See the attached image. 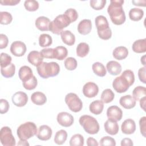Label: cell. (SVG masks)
<instances>
[{
    "label": "cell",
    "instance_id": "8",
    "mask_svg": "<svg viewBox=\"0 0 146 146\" xmlns=\"http://www.w3.org/2000/svg\"><path fill=\"white\" fill-rule=\"evenodd\" d=\"M0 140L1 144L4 146H14L16 144L11 129L9 127H3L1 129Z\"/></svg>",
    "mask_w": 146,
    "mask_h": 146
},
{
    "label": "cell",
    "instance_id": "12",
    "mask_svg": "<svg viewBox=\"0 0 146 146\" xmlns=\"http://www.w3.org/2000/svg\"><path fill=\"white\" fill-rule=\"evenodd\" d=\"M26 46L21 41H15L10 46V51L15 56H22L26 52Z\"/></svg>",
    "mask_w": 146,
    "mask_h": 146
},
{
    "label": "cell",
    "instance_id": "56",
    "mask_svg": "<svg viewBox=\"0 0 146 146\" xmlns=\"http://www.w3.org/2000/svg\"><path fill=\"white\" fill-rule=\"evenodd\" d=\"M132 3L135 6H145V1H132Z\"/></svg>",
    "mask_w": 146,
    "mask_h": 146
},
{
    "label": "cell",
    "instance_id": "34",
    "mask_svg": "<svg viewBox=\"0 0 146 146\" xmlns=\"http://www.w3.org/2000/svg\"><path fill=\"white\" fill-rule=\"evenodd\" d=\"M15 72V66L13 63H11L10 65L6 67L1 68V72L3 76L6 78H11L14 76Z\"/></svg>",
    "mask_w": 146,
    "mask_h": 146
},
{
    "label": "cell",
    "instance_id": "3",
    "mask_svg": "<svg viewBox=\"0 0 146 146\" xmlns=\"http://www.w3.org/2000/svg\"><path fill=\"white\" fill-rule=\"evenodd\" d=\"M98 34L100 38L108 40L112 36V31L107 18L103 15H99L95 19Z\"/></svg>",
    "mask_w": 146,
    "mask_h": 146
},
{
    "label": "cell",
    "instance_id": "59",
    "mask_svg": "<svg viewBox=\"0 0 146 146\" xmlns=\"http://www.w3.org/2000/svg\"><path fill=\"white\" fill-rule=\"evenodd\" d=\"M141 62L144 66H145V55H143L141 58Z\"/></svg>",
    "mask_w": 146,
    "mask_h": 146
},
{
    "label": "cell",
    "instance_id": "7",
    "mask_svg": "<svg viewBox=\"0 0 146 146\" xmlns=\"http://www.w3.org/2000/svg\"><path fill=\"white\" fill-rule=\"evenodd\" d=\"M65 102L69 109L74 112H78L81 111L83 107V103L78 96L75 93H68L64 99Z\"/></svg>",
    "mask_w": 146,
    "mask_h": 146
},
{
    "label": "cell",
    "instance_id": "25",
    "mask_svg": "<svg viewBox=\"0 0 146 146\" xmlns=\"http://www.w3.org/2000/svg\"><path fill=\"white\" fill-rule=\"evenodd\" d=\"M31 100L34 104L38 106H42L46 102L47 98L44 94L38 91L34 92L31 95Z\"/></svg>",
    "mask_w": 146,
    "mask_h": 146
},
{
    "label": "cell",
    "instance_id": "37",
    "mask_svg": "<svg viewBox=\"0 0 146 146\" xmlns=\"http://www.w3.org/2000/svg\"><path fill=\"white\" fill-rule=\"evenodd\" d=\"M52 38L48 34H42L39 37V44L40 47H48L52 44Z\"/></svg>",
    "mask_w": 146,
    "mask_h": 146
},
{
    "label": "cell",
    "instance_id": "55",
    "mask_svg": "<svg viewBox=\"0 0 146 146\" xmlns=\"http://www.w3.org/2000/svg\"><path fill=\"white\" fill-rule=\"evenodd\" d=\"M87 145L88 146H92V145L98 146L99 144L96 139H95L93 137H90L87 139Z\"/></svg>",
    "mask_w": 146,
    "mask_h": 146
},
{
    "label": "cell",
    "instance_id": "17",
    "mask_svg": "<svg viewBox=\"0 0 146 146\" xmlns=\"http://www.w3.org/2000/svg\"><path fill=\"white\" fill-rule=\"evenodd\" d=\"M43 58L40 52L37 51H32L27 55V60L29 63L37 67L43 62Z\"/></svg>",
    "mask_w": 146,
    "mask_h": 146
},
{
    "label": "cell",
    "instance_id": "43",
    "mask_svg": "<svg viewBox=\"0 0 146 146\" xmlns=\"http://www.w3.org/2000/svg\"><path fill=\"white\" fill-rule=\"evenodd\" d=\"M1 57V68H3L8 66L11 63L12 58L11 56L6 53L2 52L0 55Z\"/></svg>",
    "mask_w": 146,
    "mask_h": 146
},
{
    "label": "cell",
    "instance_id": "32",
    "mask_svg": "<svg viewBox=\"0 0 146 146\" xmlns=\"http://www.w3.org/2000/svg\"><path fill=\"white\" fill-rule=\"evenodd\" d=\"M90 47L88 44L85 42L80 43L76 47V54L77 56L84 58L89 52Z\"/></svg>",
    "mask_w": 146,
    "mask_h": 146
},
{
    "label": "cell",
    "instance_id": "15",
    "mask_svg": "<svg viewBox=\"0 0 146 146\" xmlns=\"http://www.w3.org/2000/svg\"><path fill=\"white\" fill-rule=\"evenodd\" d=\"M52 129L47 125H42L39 127L36 133L37 137L42 141L48 140L52 136Z\"/></svg>",
    "mask_w": 146,
    "mask_h": 146
},
{
    "label": "cell",
    "instance_id": "13",
    "mask_svg": "<svg viewBox=\"0 0 146 146\" xmlns=\"http://www.w3.org/2000/svg\"><path fill=\"white\" fill-rule=\"evenodd\" d=\"M107 116L108 119L117 121H120L123 116L121 110L116 106H112L108 108Z\"/></svg>",
    "mask_w": 146,
    "mask_h": 146
},
{
    "label": "cell",
    "instance_id": "40",
    "mask_svg": "<svg viewBox=\"0 0 146 146\" xmlns=\"http://www.w3.org/2000/svg\"><path fill=\"white\" fill-rule=\"evenodd\" d=\"M22 84H23V87L27 90H34L35 88V87H36V86L38 84L37 79H36V77L33 75V76L29 80H28L25 82H22Z\"/></svg>",
    "mask_w": 146,
    "mask_h": 146
},
{
    "label": "cell",
    "instance_id": "18",
    "mask_svg": "<svg viewBox=\"0 0 146 146\" xmlns=\"http://www.w3.org/2000/svg\"><path fill=\"white\" fill-rule=\"evenodd\" d=\"M136 100L130 95L123 96L119 100L120 104L125 109H131L133 108L136 106Z\"/></svg>",
    "mask_w": 146,
    "mask_h": 146
},
{
    "label": "cell",
    "instance_id": "54",
    "mask_svg": "<svg viewBox=\"0 0 146 146\" xmlns=\"http://www.w3.org/2000/svg\"><path fill=\"white\" fill-rule=\"evenodd\" d=\"M120 144L121 146H132L133 145V143L131 139L124 138L121 140Z\"/></svg>",
    "mask_w": 146,
    "mask_h": 146
},
{
    "label": "cell",
    "instance_id": "31",
    "mask_svg": "<svg viewBox=\"0 0 146 146\" xmlns=\"http://www.w3.org/2000/svg\"><path fill=\"white\" fill-rule=\"evenodd\" d=\"M93 72L100 77H103L106 75L107 71L105 66L100 62H95L92 66Z\"/></svg>",
    "mask_w": 146,
    "mask_h": 146
},
{
    "label": "cell",
    "instance_id": "39",
    "mask_svg": "<svg viewBox=\"0 0 146 146\" xmlns=\"http://www.w3.org/2000/svg\"><path fill=\"white\" fill-rule=\"evenodd\" d=\"M24 6L29 11H35L39 8V3L35 0H26L25 1Z\"/></svg>",
    "mask_w": 146,
    "mask_h": 146
},
{
    "label": "cell",
    "instance_id": "11",
    "mask_svg": "<svg viewBox=\"0 0 146 146\" xmlns=\"http://www.w3.org/2000/svg\"><path fill=\"white\" fill-rule=\"evenodd\" d=\"M82 91L83 95L86 97L91 98L98 95L99 92V87L95 83L89 82L84 85Z\"/></svg>",
    "mask_w": 146,
    "mask_h": 146
},
{
    "label": "cell",
    "instance_id": "22",
    "mask_svg": "<svg viewBox=\"0 0 146 146\" xmlns=\"http://www.w3.org/2000/svg\"><path fill=\"white\" fill-rule=\"evenodd\" d=\"M106 68L112 75H117L121 73L122 68L119 63L116 61L111 60L107 63Z\"/></svg>",
    "mask_w": 146,
    "mask_h": 146
},
{
    "label": "cell",
    "instance_id": "45",
    "mask_svg": "<svg viewBox=\"0 0 146 146\" xmlns=\"http://www.w3.org/2000/svg\"><path fill=\"white\" fill-rule=\"evenodd\" d=\"M99 144L101 146H115L116 141L113 138L107 136L103 137L100 140Z\"/></svg>",
    "mask_w": 146,
    "mask_h": 146
},
{
    "label": "cell",
    "instance_id": "19",
    "mask_svg": "<svg viewBox=\"0 0 146 146\" xmlns=\"http://www.w3.org/2000/svg\"><path fill=\"white\" fill-rule=\"evenodd\" d=\"M92 23L90 19H83L81 21L78 25V31L82 35L88 34L91 31Z\"/></svg>",
    "mask_w": 146,
    "mask_h": 146
},
{
    "label": "cell",
    "instance_id": "49",
    "mask_svg": "<svg viewBox=\"0 0 146 146\" xmlns=\"http://www.w3.org/2000/svg\"><path fill=\"white\" fill-rule=\"evenodd\" d=\"M9 109V104L6 99L0 100V113L1 114L6 113Z\"/></svg>",
    "mask_w": 146,
    "mask_h": 146
},
{
    "label": "cell",
    "instance_id": "50",
    "mask_svg": "<svg viewBox=\"0 0 146 146\" xmlns=\"http://www.w3.org/2000/svg\"><path fill=\"white\" fill-rule=\"evenodd\" d=\"M139 125H140V129L141 135L145 137L146 133V117L143 116L140 118L139 120Z\"/></svg>",
    "mask_w": 146,
    "mask_h": 146
},
{
    "label": "cell",
    "instance_id": "51",
    "mask_svg": "<svg viewBox=\"0 0 146 146\" xmlns=\"http://www.w3.org/2000/svg\"><path fill=\"white\" fill-rule=\"evenodd\" d=\"M8 42H9V40H8L7 36L3 34H0V48L3 49L6 48L7 46Z\"/></svg>",
    "mask_w": 146,
    "mask_h": 146
},
{
    "label": "cell",
    "instance_id": "46",
    "mask_svg": "<svg viewBox=\"0 0 146 146\" xmlns=\"http://www.w3.org/2000/svg\"><path fill=\"white\" fill-rule=\"evenodd\" d=\"M64 14H65L69 18L71 23L76 21L78 18V14L77 11H76V10L72 8L67 9L64 12Z\"/></svg>",
    "mask_w": 146,
    "mask_h": 146
},
{
    "label": "cell",
    "instance_id": "2",
    "mask_svg": "<svg viewBox=\"0 0 146 146\" xmlns=\"http://www.w3.org/2000/svg\"><path fill=\"white\" fill-rule=\"evenodd\" d=\"M36 70L41 78L47 79L58 75L60 71V67L56 62H42L36 67Z\"/></svg>",
    "mask_w": 146,
    "mask_h": 146
},
{
    "label": "cell",
    "instance_id": "58",
    "mask_svg": "<svg viewBox=\"0 0 146 146\" xmlns=\"http://www.w3.org/2000/svg\"><path fill=\"white\" fill-rule=\"evenodd\" d=\"M18 145H29L27 140H20L18 143Z\"/></svg>",
    "mask_w": 146,
    "mask_h": 146
},
{
    "label": "cell",
    "instance_id": "57",
    "mask_svg": "<svg viewBox=\"0 0 146 146\" xmlns=\"http://www.w3.org/2000/svg\"><path fill=\"white\" fill-rule=\"evenodd\" d=\"M145 100H146V97L144 96L141 99H140V107L144 111H145Z\"/></svg>",
    "mask_w": 146,
    "mask_h": 146
},
{
    "label": "cell",
    "instance_id": "33",
    "mask_svg": "<svg viewBox=\"0 0 146 146\" xmlns=\"http://www.w3.org/2000/svg\"><path fill=\"white\" fill-rule=\"evenodd\" d=\"M67 138V133L64 129H60L57 131L54 137V142L58 145L63 144Z\"/></svg>",
    "mask_w": 146,
    "mask_h": 146
},
{
    "label": "cell",
    "instance_id": "42",
    "mask_svg": "<svg viewBox=\"0 0 146 146\" xmlns=\"http://www.w3.org/2000/svg\"><path fill=\"white\" fill-rule=\"evenodd\" d=\"M64 66L68 70H74L77 67V61L72 57H68L64 60Z\"/></svg>",
    "mask_w": 146,
    "mask_h": 146
},
{
    "label": "cell",
    "instance_id": "48",
    "mask_svg": "<svg viewBox=\"0 0 146 146\" xmlns=\"http://www.w3.org/2000/svg\"><path fill=\"white\" fill-rule=\"evenodd\" d=\"M40 54L43 58L48 59H54V48H43L40 51Z\"/></svg>",
    "mask_w": 146,
    "mask_h": 146
},
{
    "label": "cell",
    "instance_id": "23",
    "mask_svg": "<svg viewBox=\"0 0 146 146\" xmlns=\"http://www.w3.org/2000/svg\"><path fill=\"white\" fill-rule=\"evenodd\" d=\"M18 76L22 82H25L33 76V71L30 67L27 66H23L19 68Z\"/></svg>",
    "mask_w": 146,
    "mask_h": 146
},
{
    "label": "cell",
    "instance_id": "35",
    "mask_svg": "<svg viewBox=\"0 0 146 146\" xmlns=\"http://www.w3.org/2000/svg\"><path fill=\"white\" fill-rule=\"evenodd\" d=\"M115 98V94L113 91L109 88L104 90L101 95V100L104 103H109L111 102Z\"/></svg>",
    "mask_w": 146,
    "mask_h": 146
},
{
    "label": "cell",
    "instance_id": "30",
    "mask_svg": "<svg viewBox=\"0 0 146 146\" xmlns=\"http://www.w3.org/2000/svg\"><path fill=\"white\" fill-rule=\"evenodd\" d=\"M144 15V11L139 8H132L129 11V17L133 21H139L141 19Z\"/></svg>",
    "mask_w": 146,
    "mask_h": 146
},
{
    "label": "cell",
    "instance_id": "20",
    "mask_svg": "<svg viewBox=\"0 0 146 146\" xmlns=\"http://www.w3.org/2000/svg\"><path fill=\"white\" fill-rule=\"evenodd\" d=\"M104 127L106 132L111 135H116L119 130V125L117 123V121L110 119H108L105 122Z\"/></svg>",
    "mask_w": 146,
    "mask_h": 146
},
{
    "label": "cell",
    "instance_id": "6",
    "mask_svg": "<svg viewBox=\"0 0 146 146\" xmlns=\"http://www.w3.org/2000/svg\"><path fill=\"white\" fill-rule=\"evenodd\" d=\"M37 132L35 124L31 121L22 124L17 131V135L20 140H27L36 135Z\"/></svg>",
    "mask_w": 146,
    "mask_h": 146
},
{
    "label": "cell",
    "instance_id": "14",
    "mask_svg": "<svg viewBox=\"0 0 146 146\" xmlns=\"http://www.w3.org/2000/svg\"><path fill=\"white\" fill-rule=\"evenodd\" d=\"M28 101V96L25 92L18 91L15 92L12 96L13 103L17 107L25 106Z\"/></svg>",
    "mask_w": 146,
    "mask_h": 146
},
{
    "label": "cell",
    "instance_id": "1",
    "mask_svg": "<svg viewBox=\"0 0 146 146\" xmlns=\"http://www.w3.org/2000/svg\"><path fill=\"white\" fill-rule=\"evenodd\" d=\"M124 1L111 0L107 9V12L112 22L116 25H120L125 21V15L123 9Z\"/></svg>",
    "mask_w": 146,
    "mask_h": 146
},
{
    "label": "cell",
    "instance_id": "52",
    "mask_svg": "<svg viewBox=\"0 0 146 146\" xmlns=\"http://www.w3.org/2000/svg\"><path fill=\"white\" fill-rule=\"evenodd\" d=\"M145 66L140 68L139 71H138V76L139 78L140 79V80L143 82V83L145 84L146 83V76H145V72H146V70H145Z\"/></svg>",
    "mask_w": 146,
    "mask_h": 146
},
{
    "label": "cell",
    "instance_id": "21",
    "mask_svg": "<svg viewBox=\"0 0 146 146\" xmlns=\"http://www.w3.org/2000/svg\"><path fill=\"white\" fill-rule=\"evenodd\" d=\"M50 20L47 17L41 16L35 20V26L40 31H49Z\"/></svg>",
    "mask_w": 146,
    "mask_h": 146
},
{
    "label": "cell",
    "instance_id": "38",
    "mask_svg": "<svg viewBox=\"0 0 146 146\" xmlns=\"http://www.w3.org/2000/svg\"><path fill=\"white\" fill-rule=\"evenodd\" d=\"M70 145L71 146H83L84 145V137L80 134L74 135L70 140Z\"/></svg>",
    "mask_w": 146,
    "mask_h": 146
},
{
    "label": "cell",
    "instance_id": "26",
    "mask_svg": "<svg viewBox=\"0 0 146 146\" xmlns=\"http://www.w3.org/2000/svg\"><path fill=\"white\" fill-rule=\"evenodd\" d=\"M61 38L64 43L68 46H72L74 44L75 42V37L69 30L63 31L60 34Z\"/></svg>",
    "mask_w": 146,
    "mask_h": 146
},
{
    "label": "cell",
    "instance_id": "28",
    "mask_svg": "<svg viewBox=\"0 0 146 146\" xmlns=\"http://www.w3.org/2000/svg\"><path fill=\"white\" fill-rule=\"evenodd\" d=\"M132 50L136 53H144L146 51V39H139L132 44Z\"/></svg>",
    "mask_w": 146,
    "mask_h": 146
},
{
    "label": "cell",
    "instance_id": "9",
    "mask_svg": "<svg viewBox=\"0 0 146 146\" xmlns=\"http://www.w3.org/2000/svg\"><path fill=\"white\" fill-rule=\"evenodd\" d=\"M112 87L117 92L123 93L128 90L130 84L128 80L121 75L120 76L116 77L113 80Z\"/></svg>",
    "mask_w": 146,
    "mask_h": 146
},
{
    "label": "cell",
    "instance_id": "44",
    "mask_svg": "<svg viewBox=\"0 0 146 146\" xmlns=\"http://www.w3.org/2000/svg\"><path fill=\"white\" fill-rule=\"evenodd\" d=\"M91 7L96 10H102L105 6L106 0H91L90 2Z\"/></svg>",
    "mask_w": 146,
    "mask_h": 146
},
{
    "label": "cell",
    "instance_id": "5",
    "mask_svg": "<svg viewBox=\"0 0 146 146\" xmlns=\"http://www.w3.org/2000/svg\"><path fill=\"white\" fill-rule=\"evenodd\" d=\"M71 23L70 20L65 14L59 15L50 22L49 31L53 34L60 35L63 31V29L70 25Z\"/></svg>",
    "mask_w": 146,
    "mask_h": 146
},
{
    "label": "cell",
    "instance_id": "36",
    "mask_svg": "<svg viewBox=\"0 0 146 146\" xmlns=\"http://www.w3.org/2000/svg\"><path fill=\"white\" fill-rule=\"evenodd\" d=\"M132 95L136 100L139 101L140 99L146 96L145 87L143 86H137L135 87L132 91Z\"/></svg>",
    "mask_w": 146,
    "mask_h": 146
},
{
    "label": "cell",
    "instance_id": "53",
    "mask_svg": "<svg viewBox=\"0 0 146 146\" xmlns=\"http://www.w3.org/2000/svg\"><path fill=\"white\" fill-rule=\"evenodd\" d=\"M20 2V0H1L0 3L2 5L14 6Z\"/></svg>",
    "mask_w": 146,
    "mask_h": 146
},
{
    "label": "cell",
    "instance_id": "29",
    "mask_svg": "<svg viewBox=\"0 0 146 146\" xmlns=\"http://www.w3.org/2000/svg\"><path fill=\"white\" fill-rule=\"evenodd\" d=\"M68 54L67 49L64 46H58L54 48V56L59 60H64Z\"/></svg>",
    "mask_w": 146,
    "mask_h": 146
},
{
    "label": "cell",
    "instance_id": "41",
    "mask_svg": "<svg viewBox=\"0 0 146 146\" xmlns=\"http://www.w3.org/2000/svg\"><path fill=\"white\" fill-rule=\"evenodd\" d=\"M13 20L12 15L7 11L0 12V23L2 25H8Z\"/></svg>",
    "mask_w": 146,
    "mask_h": 146
},
{
    "label": "cell",
    "instance_id": "16",
    "mask_svg": "<svg viewBox=\"0 0 146 146\" xmlns=\"http://www.w3.org/2000/svg\"><path fill=\"white\" fill-rule=\"evenodd\" d=\"M121 129L123 133L127 135L132 134L136 130V124L133 120L128 119L125 120L121 125Z\"/></svg>",
    "mask_w": 146,
    "mask_h": 146
},
{
    "label": "cell",
    "instance_id": "24",
    "mask_svg": "<svg viewBox=\"0 0 146 146\" xmlns=\"http://www.w3.org/2000/svg\"><path fill=\"white\" fill-rule=\"evenodd\" d=\"M113 56L117 60H123L125 59L128 55V49L124 46L116 47L112 52Z\"/></svg>",
    "mask_w": 146,
    "mask_h": 146
},
{
    "label": "cell",
    "instance_id": "27",
    "mask_svg": "<svg viewBox=\"0 0 146 146\" xmlns=\"http://www.w3.org/2000/svg\"><path fill=\"white\" fill-rule=\"evenodd\" d=\"M104 108V103L102 100H96L92 102L89 106L90 111L95 115L100 114Z\"/></svg>",
    "mask_w": 146,
    "mask_h": 146
},
{
    "label": "cell",
    "instance_id": "47",
    "mask_svg": "<svg viewBox=\"0 0 146 146\" xmlns=\"http://www.w3.org/2000/svg\"><path fill=\"white\" fill-rule=\"evenodd\" d=\"M121 75L123 76L128 80L130 86L133 84L135 82V75L132 71L131 70H126L123 71V72L121 74Z\"/></svg>",
    "mask_w": 146,
    "mask_h": 146
},
{
    "label": "cell",
    "instance_id": "10",
    "mask_svg": "<svg viewBox=\"0 0 146 146\" xmlns=\"http://www.w3.org/2000/svg\"><path fill=\"white\" fill-rule=\"evenodd\" d=\"M57 121L62 126L68 127L72 125L74 121V117L67 112H61L57 115Z\"/></svg>",
    "mask_w": 146,
    "mask_h": 146
},
{
    "label": "cell",
    "instance_id": "4",
    "mask_svg": "<svg viewBox=\"0 0 146 146\" xmlns=\"http://www.w3.org/2000/svg\"><path fill=\"white\" fill-rule=\"evenodd\" d=\"M79 121L84 131L89 134L94 135L99 131L100 127L97 120L91 116L83 115L79 118Z\"/></svg>",
    "mask_w": 146,
    "mask_h": 146
}]
</instances>
